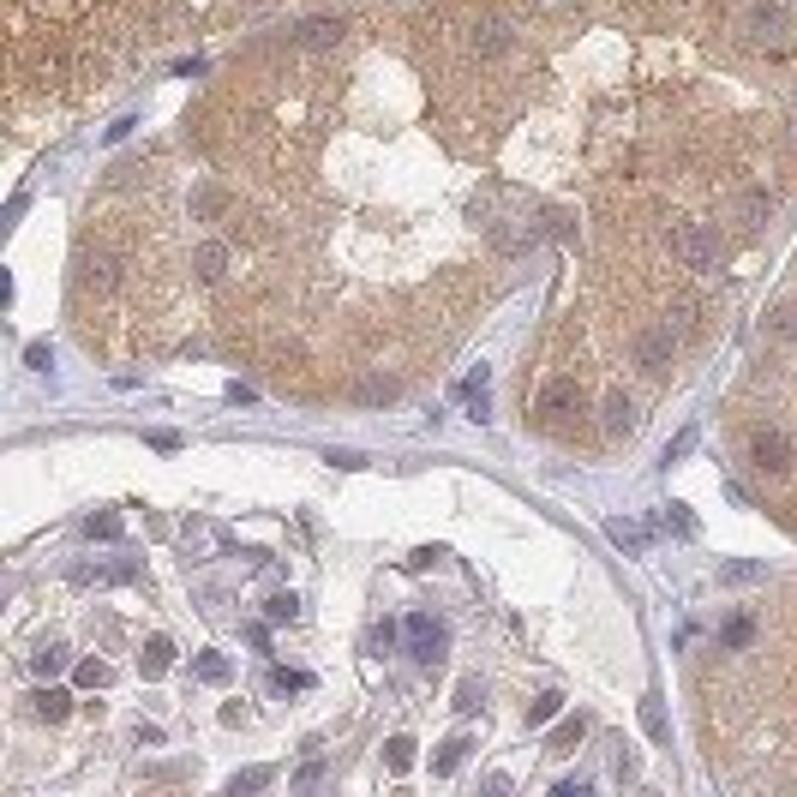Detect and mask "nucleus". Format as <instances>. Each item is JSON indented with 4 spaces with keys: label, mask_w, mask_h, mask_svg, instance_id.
I'll use <instances>...</instances> for the list:
<instances>
[{
    "label": "nucleus",
    "mask_w": 797,
    "mask_h": 797,
    "mask_svg": "<svg viewBox=\"0 0 797 797\" xmlns=\"http://www.w3.org/2000/svg\"><path fill=\"white\" fill-rule=\"evenodd\" d=\"M72 288L78 294H114L120 288V252L108 240H78V252H72Z\"/></svg>",
    "instance_id": "1"
},
{
    "label": "nucleus",
    "mask_w": 797,
    "mask_h": 797,
    "mask_svg": "<svg viewBox=\"0 0 797 797\" xmlns=\"http://www.w3.org/2000/svg\"><path fill=\"white\" fill-rule=\"evenodd\" d=\"M516 42H522V30H516L510 18H498V12H474V18L462 24V48H468L474 60H510Z\"/></svg>",
    "instance_id": "2"
},
{
    "label": "nucleus",
    "mask_w": 797,
    "mask_h": 797,
    "mask_svg": "<svg viewBox=\"0 0 797 797\" xmlns=\"http://www.w3.org/2000/svg\"><path fill=\"white\" fill-rule=\"evenodd\" d=\"M666 246H672V258L684 270H714L720 264V234L708 222H672L666 228Z\"/></svg>",
    "instance_id": "3"
},
{
    "label": "nucleus",
    "mask_w": 797,
    "mask_h": 797,
    "mask_svg": "<svg viewBox=\"0 0 797 797\" xmlns=\"http://www.w3.org/2000/svg\"><path fill=\"white\" fill-rule=\"evenodd\" d=\"M744 36H750L756 48H768V54H792L797 24H792V12H780V6H756V12L744 18Z\"/></svg>",
    "instance_id": "4"
},
{
    "label": "nucleus",
    "mask_w": 797,
    "mask_h": 797,
    "mask_svg": "<svg viewBox=\"0 0 797 797\" xmlns=\"http://www.w3.org/2000/svg\"><path fill=\"white\" fill-rule=\"evenodd\" d=\"M750 462L762 468V474H786L797 462V444H792V432L786 426H750Z\"/></svg>",
    "instance_id": "5"
},
{
    "label": "nucleus",
    "mask_w": 797,
    "mask_h": 797,
    "mask_svg": "<svg viewBox=\"0 0 797 797\" xmlns=\"http://www.w3.org/2000/svg\"><path fill=\"white\" fill-rule=\"evenodd\" d=\"M630 354H636L642 372H666V366L678 360V330H672V324H642L636 342H630Z\"/></svg>",
    "instance_id": "6"
},
{
    "label": "nucleus",
    "mask_w": 797,
    "mask_h": 797,
    "mask_svg": "<svg viewBox=\"0 0 797 797\" xmlns=\"http://www.w3.org/2000/svg\"><path fill=\"white\" fill-rule=\"evenodd\" d=\"M582 414H588V396H582L576 378H552V384L540 390V420H546V426H570V420H582Z\"/></svg>",
    "instance_id": "7"
},
{
    "label": "nucleus",
    "mask_w": 797,
    "mask_h": 797,
    "mask_svg": "<svg viewBox=\"0 0 797 797\" xmlns=\"http://www.w3.org/2000/svg\"><path fill=\"white\" fill-rule=\"evenodd\" d=\"M408 642H414V660H420V666H438V660H444V648H450V630H444L438 618L414 612V618H408Z\"/></svg>",
    "instance_id": "8"
},
{
    "label": "nucleus",
    "mask_w": 797,
    "mask_h": 797,
    "mask_svg": "<svg viewBox=\"0 0 797 797\" xmlns=\"http://www.w3.org/2000/svg\"><path fill=\"white\" fill-rule=\"evenodd\" d=\"M228 264H234V246H228V240H198V246H192V276H198L204 288H216V282L228 276Z\"/></svg>",
    "instance_id": "9"
},
{
    "label": "nucleus",
    "mask_w": 797,
    "mask_h": 797,
    "mask_svg": "<svg viewBox=\"0 0 797 797\" xmlns=\"http://www.w3.org/2000/svg\"><path fill=\"white\" fill-rule=\"evenodd\" d=\"M342 30H348L342 18H306V24H294V30H288V42H294V48H336V42H342Z\"/></svg>",
    "instance_id": "10"
},
{
    "label": "nucleus",
    "mask_w": 797,
    "mask_h": 797,
    "mask_svg": "<svg viewBox=\"0 0 797 797\" xmlns=\"http://www.w3.org/2000/svg\"><path fill=\"white\" fill-rule=\"evenodd\" d=\"M228 210H234V192L228 186H216V180L210 186H192V222H222Z\"/></svg>",
    "instance_id": "11"
},
{
    "label": "nucleus",
    "mask_w": 797,
    "mask_h": 797,
    "mask_svg": "<svg viewBox=\"0 0 797 797\" xmlns=\"http://www.w3.org/2000/svg\"><path fill=\"white\" fill-rule=\"evenodd\" d=\"M600 426H606L612 438H624V432H636V402H630L624 390H606V402H600Z\"/></svg>",
    "instance_id": "12"
},
{
    "label": "nucleus",
    "mask_w": 797,
    "mask_h": 797,
    "mask_svg": "<svg viewBox=\"0 0 797 797\" xmlns=\"http://www.w3.org/2000/svg\"><path fill=\"white\" fill-rule=\"evenodd\" d=\"M402 396V384L396 378H384V372H372V378H360L354 384V402H366V408H390Z\"/></svg>",
    "instance_id": "13"
},
{
    "label": "nucleus",
    "mask_w": 797,
    "mask_h": 797,
    "mask_svg": "<svg viewBox=\"0 0 797 797\" xmlns=\"http://www.w3.org/2000/svg\"><path fill=\"white\" fill-rule=\"evenodd\" d=\"M30 708H36V720L60 726V720L72 714V690H54V684H48V690H36V696H30Z\"/></svg>",
    "instance_id": "14"
},
{
    "label": "nucleus",
    "mask_w": 797,
    "mask_h": 797,
    "mask_svg": "<svg viewBox=\"0 0 797 797\" xmlns=\"http://www.w3.org/2000/svg\"><path fill=\"white\" fill-rule=\"evenodd\" d=\"M168 666H174V642H168V636H150L144 654H138V672H144V678H162Z\"/></svg>",
    "instance_id": "15"
},
{
    "label": "nucleus",
    "mask_w": 797,
    "mask_h": 797,
    "mask_svg": "<svg viewBox=\"0 0 797 797\" xmlns=\"http://www.w3.org/2000/svg\"><path fill=\"white\" fill-rule=\"evenodd\" d=\"M762 330H768V342H797V300H780V306L762 318Z\"/></svg>",
    "instance_id": "16"
},
{
    "label": "nucleus",
    "mask_w": 797,
    "mask_h": 797,
    "mask_svg": "<svg viewBox=\"0 0 797 797\" xmlns=\"http://www.w3.org/2000/svg\"><path fill=\"white\" fill-rule=\"evenodd\" d=\"M768 210H774L768 186H750V192L738 198V222H744V228H762V222H768Z\"/></svg>",
    "instance_id": "17"
},
{
    "label": "nucleus",
    "mask_w": 797,
    "mask_h": 797,
    "mask_svg": "<svg viewBox=\"0 0 797 797\" xmlns=\"http://www.w3.org/2000/svg\"><path fill=\"white\" fill-rule=\"evenodd\" d=\"M606 534H612V546H624V552H648V528H642V522H630V516L606 522Z\"/></svg>",
    "instance_id": "18"
},
{
    "label": "nucleus",
    "mask_w": 797,
    "mask_h": 797,
    "mask_svg": "<svg viewBox=\"0 0 797 797\" xmlns=\"http://www.w3.org/2000/svg\"><path fill=\"white\" fill-rule=\"evenodd\" d=\"M768 570L762 564H750V558H732V564H720V582L726 588H750V582H762Z\"/></svg>",
    "instance_id": "19"
},
{
    "label": "nucleus",
    "mask_w": 797,
    "mask_h": 797,
    "mask_svg": "<svg viewBox=\"0 0 797 797\" xmlns=\"http://www.w3.org/2000/svg\"><path fill=\"white\" fill-rule=\"evenodd\" d=\"M642 732H648L654 744H666V738H672V726H666V708H660V696H642Z\"/></svg>",
    "instance_id": "20"
},
{
    "label": "nucleus",
    "mask_w": 797,
    "mask_h": 797,
    "mask_svg": "<svg viewBox=\"0 0 797 797\" xmlns=\"http://www.w3.org/2000/svg\"><path fill=\"white\" fill-rule=\"evenodd\" d=\"M84 534H90V540H120L126 522H120L114 510H96V516H84Z\"/></svg>",
    "instance_id": "21"
},
{
    "label": "nucleus",
    "mask_w": 797,
    "mask_h": 797,
    "mask_svg": "<svg viewBox=\"0 0 797 797\" xmlns=\"http://www.w3.org/2000/svg\"><path fill=\"white\" fill-rule=\"evenodd\" d=\"M750 642H756V618H744V612H738V618L720 630V648H732V654H738V648H750Z\"/></svg>",
    "instance_id": "22"
},
{
    "label": "nucleus",
    "mask_w": 797,
    "mask_h": 797,
    "mask_svg": "<svg viewBox=\"0 0 797 797\" xmlns=\"http://www.w3.org/2000/svg\"><path fill=\"white\" fill-rule=\"evenodd\" d=\"M192 672H198V684H228V678H234V666H228L222 654H198Z\"/></svg>",
    "instance_id": "23"
},
{
    "label": "nucleus",
    "mask_w": 797,
    "mask_h": 797,
    "mask_svg": "<svg viewBox=\"0 0 797 797\" xmlns=\"http://www.w3.org/2000/svg\"><path fill=\"white\" fill-rule=\"evenodd\" d=\"M384 768H390V774H408V768H414V738H390V744H384Z\"/></svg>",
    "instance_id": "24"
},
{
    "label": "nucleus",
    "mask_w": 797,
    "mask_h": 797,
    "mask_svg": "<svg viewBox=\"0 0 797 797\" xmlns=\"http://www.w3.org/2000/svg\"><path fill=\"white\" fill-rule=\"evenodd\" d=\"M468 750H474V744H468V738H450V744H444V750H438V756H432V774H456V768H462V756H468Z\"/></svg>",
    "instance_id": "25"
},
{
    "label": "nucleus",
    "mask_w": 797,
    "mask_h": 797,
    "mask_svg": "<svg viewBox=\"0 0 797 797\" xmlns=\"http://www.w3.org/2000/svg\"><path fill=\"white\" fill-rule=\"evenodd\" d=\"M294 612H300L294 594H270V600H264V624H294Z\"/></svg>",
    "instance_id": "26"
},
{
    "label": "nucleus",
    "mask_w": 797,
    "mask_h": 797,
    "mask_svg": "<svg viewBox=\"0 0 797 797\" xmlns=\"http://www.w3.org/2000/svg\"><path fill=\"white\" fill-rule=\"evenodd\" d=\"M558 708H564V696H558V690L534 696V702H528V726H546V720H558Z\"/></svg>",
    "instance_id": "27"
},
{
    "label": "nucleus",
    "mask_w": 797,
    "mask_h": 797,
    "mask_svg": "<svg viewBox=\"0 0 797 797\" xmlns=\"http://www.w3.org/2000/svg\"><path fill=\"white\" fill-rule=\"evenodd\" d=\"M30 666H36V672H42V678H54V672H60V666H66V648H54V642H42V648H36V654H30Z\"/></svg>",
    "instance_id": "28"
},
{
    "label": "nucleus",
    "mask_w": 797,
    "mask_h": 797,
    "mask_svg": "<svg viewBox=\"0 0 797 797\" xmlns=\"http://www.w3.org/2000/svg\"><path fill=\"white\" fill-rule=\"evenodd\" d=\"M270 780H276L270 768H246V774H234V780H228V792H234V797H240V792H264Z\"/></svg>",
    "instance_id": "29"
},
{
    "label": "nucleus",
    "mask_w": 797,
    "mask_h": 797,
    "mask_svg": "<svg viewBox=\"0 0 797 797\" xmlns=\"http://www.w3.org/2000/svg\"><path fill=\"white\" fill-rule=\"evenodd\" d=\"M660 522H666V528H672V534H684V540H690V534H696V516H690V510H684V504H666V510H660Z\"/></svg>",
    "instance_id": "30"
},
{
    "label": "nucleus",
    "mask_w": 797,
    "mask_h": 797,
    "mask_svg": "<svg viewBox=\"0 0 797 797\" xmlns=\"http://www.w3.org/2000/svg\"><path fill=\"white\" fill-rule=\"evenodd\" d=\"M582 732H588V720H582V714H576V720H564V726L552 732V750H576V744H582Z\"/></svg>",
    "instance_id": "31"
},
{
    "label": "nucleus",
    "mask_w": 797,
    "mask_h": 797,
    "mask_svg": "<svg viewBox=\"0 0 797 797\" xmlns=\"http://www.w3.org/2000/svg\"><path fill=\"white\" fill-rule=\"evenodd\" d=\"M108 678H114V672H108V660H84V666H78V684H90V690H102Z\"/></svg>",
    "instance_id": "32"
},
{
    "label": "nucleus",
    "mask_w": 797,
    "mask_h": 797,
    "mask_svg": "<svg viewBox=\"0 0 797 797\" xmlns=\"http://www.w3.org/2000/svg\"><path fill=\"white\" fill-rule=\"evenodd\" d=\"M24 366H30V372H48V366H54V348H48V342H30V348H24Z\"/></svg>",
    "instance_id": "33"
},
{
    "label": "nucleus",
    "mask_w": 797,
    "mask_h": 797,
    "mask_svg": "<svg viewBox=\"0 0 797 797\" xmlns=\"http://www.w3.org/2000/svg\"><path fill=\"white\" fill-rule=\"evenodd\" d=\"M690 450H696V426H684V432H678V438L666 444V468H672L678 456H690Z\"/></svg>",
    "instance_id": "34"
},
{
    "label": "nucleus",
    "mask_w": 797,
    "mask_h": 797,
    "mask_svg": "<svg viewBox=\"0 0 797 797\" xmlns=\"http://www.w3.org/2000/svg\"><path fill=\"white\" fill-rule=\"evenodd\" d=\"M474 708H480V684L462 678V684H456V714H474Z\"/></svg>",
    "instance_id": "35"
},
{
    "label": "nucleus",
    "mask_w": 797,
    "mask_h": 797,
    "mask_svg": "<svg viewBox=\"0 0 797 797\" xmlns=\"http://www.w3.org/2000/svg\"><path fill=\"white\" fill-rule=\"evenodd\" d=\"M330 468H366V456L360 450H330Z\"/></svg>",
    "instance_id": "36"
},
{
    "label": "nucleus",
    "mask_w": 797,
    "mask_h": 797,
    "mask_svg": "<svg viewBox=\"0 0 797 797\" xmlns=\"http://www.w3.org/2000/svg\"><path fill=\"white\" fill-rule=\"evenodd\" d=\"M306 684H312L306 672H276V690H306Z\"/></svg>",
    "instance_id": "37"
},
{
    "label": "nucleus",
    "mask_w": 797,
    "mask_h": 797,
    "mask_svg": "<svg viewBox=\"0 0 797 797\" xmlns=\"http://www.w3.org/2000/svg\"><path fill=\"white\" fill-rule=\"evenodd\" d=\"M132 126H138V120H132V114H126V120H114V126H108V132H102V138H108V144H120V138H126V132H132Z\"/></svg>",
    "instance_id": "38"
},
{
    "label": "nucleus",
    "mask_w": 797,
    "mask_h": 797,
    "mask_svg": "<svg viewBox=\"0 0 797 797\" xmlns=\"http://www.w3.org/2000/svg\"><path fill=\"white\" fill-rule=\"evenodd\" d=\"M786 138H792V150H797V120H792V132H786Z\"/></svg>",
    "instance_id": "39"
}]
</instances>
